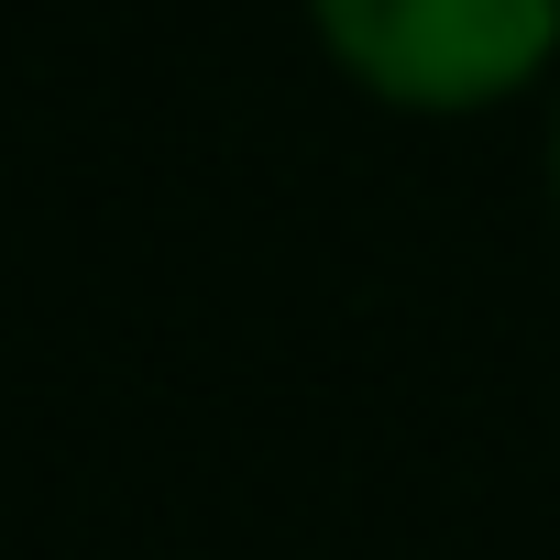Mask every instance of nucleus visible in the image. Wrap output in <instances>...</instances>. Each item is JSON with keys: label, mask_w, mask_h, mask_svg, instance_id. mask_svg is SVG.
Segmentation results:
<instances>
[{"label": "nucleus", "mask_w": 560, "mask_h": 560, "mask_svg": "<svg viewBox=\"0 0 560 560\" xmlns=\"http://www.w3.org/2000/svg\"><path fill=\"white\" fill-rule=\"evenodd\" d=\"M549 198H560V121H549Z\"/></svg>", "instance_id": "obj_2"}, {"label": "nucleus", "mask_w": 560, "mask_h": 560, "mask_svg": "<svg viewBox=\"0 0 560 560\" xmlns=\"http://www.w3.org/2000/svg\"><path fill=\"white\" fill-rule=\"evenodd\" d=\"M341 78L396 110H494L560 56V0H308Z\"/></svg>", "instance_id": "obj_1"}]
</instances>
